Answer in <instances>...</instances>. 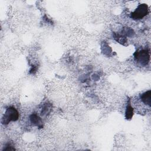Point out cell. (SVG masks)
<instances>
[{
	"label": "cell",
	"mask_w": 151,
	"mask_h": 151,
	"mask_svg": "<svg viewBox=\"0 0 151 151\" xmlns=\"http://www.w3.org/2000/svg\"><path fill=\"white\" fill-rule=\"evenodd\" d=\"M148 13V6L145 4H140L135 11L131 13V18L133 19H140Z\"/></svg>",
	"instance_id": "3"
},
{
	"label": "cell",
	"mask_w": 151,
	"mask_h": 151,
	"mask_svg": "<svg viewBox=\"0 0 151 151\" xmlns=\"http://www.w3.org/2000/svg\"><path fill=\"white\" fill-rule=\"evenodd\" d=\"M19 114L18 111L13 107L6 109L2 119V123L4 124H8L11 121H16L18 119Z\"/></svg>",
	"instance_id": "1"
},
{
	"label": "cell",
	"mask_w": 151,
	"mask_h": 151,
	"mask_svg": "<svg viewBox=\"0 0 151 151\" xmlns=\"http://www.w3.org/2000/svg\"><path fill=\"white\" fill-rule=\"evenodd\" d=\"M30 120L31 123H32L34 125L40 127H42V122L41 119L35 114H32L30 116Z\"/></svg>",
	"instance_id": "5"
},
{
	"label": "cell",
	"mask_w": 151,
	"mask_h": 151,
	"mask_svg": "<svg viewBox=\"0 0 151 151\" xmlns=\"http://www.w3.org/2000/svg\"><path fill=\"white\" fill-rule=\"evenodd\" d=\"M133 114V107L130 106V104H129L127 107H126V114L125 116L126 119L129 120L132 118Z\"/></svg>",
	"instance_id": "6"
},
{
	"label": "cell",
	"mask_w": 151,
	"mask_h": 151,
	"mask_svg": "<svg viewBox=\"0 0 151 151\" xmlns=\"http://www.w3.org/2000/svg\"><path fill=\"white\" fill-rule=\"evenodd\" d=\"M142 101L146 105L150 106L151 103V91L148 90L140 96Z\"/></svg>",
	"instance_id": "4"
},
{
	"label": "cell",
	"mask_w": 151,
	"mask_h": 151,
	"mask_svg": "<svg viewBox=\"0 0 151 151\" xmlns=\"http://www.w3.org/2000/svg\"><path fill=\"white\" fill-rule=\"evenodd\" d=\"M134 60L140 64L141 65L145 66L146 65L150 59L149 54L147 51L145 50H142L139 51H137L134 54Z\"/></svg>",
	"instance_id": "2"
}]
</instances>
